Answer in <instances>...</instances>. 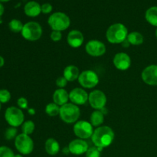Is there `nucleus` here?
<instances>
[{
  "label": "nucleus",
  "instance_id": "f257e3e1",
  "mask_svg": "<svg viewBox=\"0 0 157 157\" xmlns=\"http://www.w3.org/2000/svg\"><path fill=\"white\" fill-rule=\"evenodd\" d=\"M114 137V132L112 128L108 126H101L94 130L91 140L94 146L104 150V148L111 145Z\"/></svg>",
  "mask_w": 157,
  "mask_h": 157
},
{
  "label": "nucleus",
  "instance_id": "f03ea898",
  "mask_svg": "<svg viewBox=\"0 0 157 157\" xmlns=\"http://www.w3.org/2000/svg\"><path fill=\"white\" fill-rule=\"evenodd\" d=\"M128 29L122 23H114L107 29L106 32L107 40L111 44H121L127 39Z\"/></svg>",
  "mask_w": 157,
  "mask_h": 157
},
{
  "label": "nucleus",
  "instance_id": "7ed1b4c3",
  "mask_svg": "<svg viewBox=\"0 0 157 157\" xmlns=\"http://www.w3.org/2000/svg\"><path fill=\"white\" fill-rule=\"evenodd\" d=\"M81 115V110L79 107L72 103H67L61 106L60 109L59 116L65 124H71L78 122Z\"/></svg>",
  "mask_w": 157,
  "mask_h": 157
},
{
  "label": "nucleus",
  "instance_id": "20e7f679",
  "mask_svg": "<svg viewBox=\"0 0 157 157\" xmlns=\"http://www.w3.org/2000/svg\"><path fill=\"white\" fill-rule=\"evenodd\" d=\"M48 24L52 31L63 32L69 28L71 25V19L67 14L61 12H54L49 16Z\"/></svg>",
  "mask_w": 157,
  "mask_h": 157
},
{
  "label": "nucleus",
  "instance_id": "39448f33",
  "mask_svg": "<svg viewBox=\"0 0 157 157\" xmlns=\"http://www.w3.org/2000/svg\"><path fill=\"white\" fill-rule=\"evenodd\" d=\"M43 30L41 25L37 21H29L24 24L21 34V36L27 41H35L40 39L42 36Z\"/></svg>",
  "mask_w": 157,
  "mask_h": 157
},
{
  "label": "nucleus",
  "instance_id": "423d86ee",
  "mask_svg": "<svg viewBox=\"0 0 157 157\" xmlns=\"http://www.w3.org/2000/svg\"><path fill=\"white\" fill-rule=\"evenodd\" d=\"M5 120L10 127H20L25 122L24 113L18 107L11 106L5 111Z\"/></svg>",
  "mask_w": 157,
  "mask_h": 157
},
{
  "label": "nucleus",
  "instance_id": "0eeeda50",
  "mask_svg": "<svg viewBox=\"0 0 157 157\" xmlns=\"http://www.w3.org/2000/svg\"><path fill=\"white\" fill-rule=\"evenodd\" d=\"M15 147L21 155H29L34 150V142L30 136L20 133L15 139Z\"/></svg>",
  "mask_w": 157,
  "mask_h": 157
},
{
  "label": "nucleus",
  "instance_id": "6e6552de",
  "mask_svg": "<svg viewBox=\"0 0 157 157\" xmlns=\"http://www.w3.org/2000/svg\"><path fill=\"white\" fill-rule=\"evenodd\" d=\"M74 133L79 139L87 140L91 138L94 133V127L90 122L86 121H78L74 125Z\"/></svg>",
  "mask_w": 157,
  "mask_h": 157
},
{
  "label": "nucleus",
  "instance_id": "1a4fd4ad",
  "mask_svg": "<svg viewBox=\"0 0 157 157\" xmlns=\"http://www.w3.org/2000/svg\"><path fill=\"white\" fill-rule=\"evenodd\" d=\"M78 80L81 87L86 89L94 88L99 83V77L96 72L91 70H86L81 72Z\"/></svg>",
  "mask_w": 157,
  "mask_h": 157
},
{
  "label": "nucleus",
  "instance_id": "9d476101",
  "mask_svg": "<svg viewBox=\"0 0 157 157\" xmlns=\"http://www.w3.org/2000/svg\"><path fill=\"white\" fill-rule=\"evenodd\" d=\"M107 101V96L101 90H94L89 94L88 102L90 107L94 110H101L104 108Z\"/></svg>",
  "mask_w": 157,
  "mask_h": 157
},
{
  "label": "nucleus",
  "instance_id": "9b49d317",
  "mask_svg": "<svg viewBox=\"0 0 157 157\" xmlns=\"http://www.w3.org/2000/svg\"><path fill=\"white\" fill-rule=\"evenodd\" d=\"M85 51L90 56L101 57L106 52V46L99 40H90L85 45Z\"/></svg>",
  "mask_w": 157,
  "mask_h": 157
},
{
  "label": "nucleus",
  "instance_id": "f8f14e48",
  "mask_svg": "<svg viewBox=\"0 0 157 157\" xmlns=\"http://www.w3.org/2000/svg\"><path fill=\"white\" fill-rule=\"evenodd\" d=\"M89 94L84 88L75 87L69 93V100L74 104L80 106L84 105L88 101Z\"/></svg>",
  "mask_w": 157,
  "mask_h": 157
},
{
  "label": "nucleus",
  "instance_id": "ddd939ff",
  "mask_svg": "<svg viewBox=\"0 0 157 157\" xmlns=\"http://www.w3.org/2000/svg\"><path fill=\"white\" fill-rule=\"evenodd\" d=\"M141 78L145 84L150 86H157V64H151L144 69Z\"/></svg>",
  "mask_w": 157,
  "mask_h": 157
},
{
  "label": "nucleus",
  "instance_id": "4468645a",
  "mask_svg": "<svg viewBox=\"0 0 157 157\" xmlns=\"http://www.w3.org/2000/svg\"><path fill=\"white\" fill-rule=\"evenodd\" d=\"M113 65L120 71H126L131 65V58L125 52H119L116 54L113 59Z\"/></svg>",
  "mask_w": 157,
  "mask_h": 157
},
{
  "label": "nucleus",
  "instance_id": "2eb2a0df",
  "mask_svg": "<svg viewBox=\"0 0 157 157\" xmlns=\"http://www.w3.org/2000/svg\"><path fill=\"white\" fill-rule=\"evenodd\" d=\"M67 147L70 150L71 153L76 156L84 154L89 148L88 144L86 142L85 140L79 139V138L71 141Z\"/></svg>",
  "mask_w": 157,
  "mask_h": 157
},
{
  "label": "nucleus",
  "instance_id": "dca6fc26",
  "mask_svg": "<svg viewBox=\"0 0 157 157\" xmlns=\"http://www.w3.org/2000/svg\"><path fill=\"white\" fill-rule=\"evenodd\" d=\"M84 41V37L82 32L79 30H71L68 33L67 37V44L71 48H76L81 47L83 44Z\"/></svg>",
  "mask_w": 157,
  "mask_h": 157
},
{
  "label": "nucleus",
  "instance_id": "f3484780",
  "mask_svg": "<svg viewBox=\"0 0 157 157\" xmlns=\"http://www.w3.org/2000/svg\"><path fill=\"white\" fill-rule=\"evenodd\" d=\"M41 5L35 1H29L24 7V12L29 17H37L41 13Z\"/></svg>",
  "mask_w": 157,
  "mask_h": 157
},
{
  "label": "nucleus",
  "instance_id": "a211bd4d",
  "mask_svg": "<svg viewBox=\"0 0 157 157\" xmlns=\"http://www.w3.org/2000/svg\"><path fill=\"white\" fill-rule=\"evenodd\" d=\"M53 102L58 104V106L64 105L67 103L69 100V93L64 88H58L54 92L53 97Z\"/></svg>",
  "mask_w": 157,
  "mask_h": 157
},
{
  "label": "nucleus",
  "instance_id": "6ab92c4d",
  "mask_svg": "<svg viewBox=\"0 0 157 157\" xmlns=\"http://www.w3.org/2000/svg\"><path fill=\"white\" fill-rule=\"evenodd\" d=\"M80 74H81V72H80L79 68L77 66L70 64L64 69L63 76L67 79V81H75L78 79Z\"/></svg>",
  "mask_w": 157,
  "mask_h": 157
},
{
  "label": "nucleus",
  "instance_id": "aec40b11",
  "mask_svg": "<svg viewBox=\"0 0 157 157\" xmlns=\"http://www.w3.org/2000/svg\"><path fill=\"white\" fill-rule=\"evenodd\" d=\"M46 153L50 156H55L60 151V144L55 138H48L44 144Z\"/></svg>",
  "mask_w": 157,
  "mask_h": 157
},
{
  "label": "nucleus",
  "instance_id": "412c9836",
  "mask_svg": "<svg viewBox=\"0 0 157 157\" xmlns=\"http://www.w3.org/2000/svg\"><path fill=\"white\" fill-rule=\"evenodd\" d=\"M104 121V114L101 110H96L90 114V123L93 127H99Z\"/></svg>",
  "mask_w": 157,
  "mask_h": 157
},
{
  "label": "nucleus",
  "instance_id": "4be33fe9",
  "mask_svg": "<svg viewBox=\"0 0 157 157\" xmlns=\"http://www.w3.org/2000/svg\"><path fill=\"white\" fill-rule=\"evenodd\" d=\"M145 18L151 25L157 27V6L149 8L145 13Z\"/></svg>",
  "mask_w": 157,
  "mask_h": 157
},
{
  "label": "nucleus",
  "instance_id": "5701e85b",
  "mask_svg": "<svg viewBox=\"0 0 157 157\" xmlns=\"http://www.w3.org/2000/svg\"><path fill=\"white\" fill-rule=\"evenodd\" d=\"M127 39L131 45H140L142 44L144 41L143 35L138 32H132L129 33Z\"/></svg>",
  "mask_w": 157,
  "mask_h": 157
},
{
  "label": "nucleus",
  "instance_id": "b1692460",
  "mask_svg": "<svg viewBox=\"0 0 157 157\" xmlns=\"http://www.w3.org/2000/svg\"><path fill=\"white\" fill-rule=\"evenodd\" d=\"M60 109H61V107L55 103H49L45 107V113L49 117H56L59 115Z\"/></svg>",
  "mask_w": 157,
  "mask_h": 157
},
{
  "label": "nucleus",
  "instance_id": "393cba45",
  "mask_svg": "<svg viewBox=\"0 0 157 157\" xmlns=\"http://www.w3.org/2000/svg\"><path fill=\"white\" fill-rule=\"evenodd\" d=\"M23 26H24V24L20 20L16 19V18L12 19L9 22V29H10L11 32H14V33H19V32H21Z\"/></svg>",
  "mask_w": 157,
  "mask_h": 157
},
{
  "label": "nucleus",
  "instance_id": "a878e982",
  "mask_svg": "<svg viewBox=\"0 0 157 157\" xmlns=\"http://www.w3.org/2000/svg\"><path fill=\"white\" fill-rule=\"evenodd\" d=\"M21 127V131L22 133L27 134L30 136L32 134L35 129V124L32 121H26L22 124Z\"/></svg>",
  "mask_w": 157,
  "mask_h": 157
},
{
  "label": "nucleus",
  "instance_id": "bb28decb",
  "mask_svg": "<svg viewBox=\"0 0 157 157\" xmlns=\"http://www.w3.org/2000/svg\"><path fill=\"white\" fill-rule=\"evenodd\" d=\"M18 135V129H17V127H9L6 129V132H5V138L7 140H15Z\"/></svg>",
  "mask_w": 157,
  "mask_h": 157
},
{
  "label": "nucleus",
  "instance_id": "cd10ccee",
  "mask_svg": "<svg viewBox=\"0 0 157 157\" xmlns=\"http://www.w3.org/2000/svg\"><path fill=\"white\" fill-rule=\"evenodd\" d=\"M102 150H103L95 147V146L89 147L88 150L85 153L86 157H101Z\"/></svg>",
  "mask_w": 157,
  "mask_h": 157
},
{
  "label": "nucleus",
  "instance_id": "c85d7f7f",
  "mask_svg": "<svg viewBox=\"0 0 157 157\" xmlns=\"http://www.w3.org/2000/svg\"><path fill=\"white\" fill-rule=\"evenodd\" d=\"M12 95L7 89H0V103L6 104L11 100Z\"/></svg>",
  "mask_w": 157,
  "mask_h": 157
},
{
  "label": "nucleus",
  "instance_id": "c756f323",
  "mask_svg": "<svg viewBox=\"0 0 157 157\" xmlns=\"http://www.w3.org/2000/svg\"><path fill=\"white\" fill-rule=\"evenodd\" d=\"M15 153L12 150L6 146L0 147V157H14Z\"/></svg>",
  "mask_w": 157,
  "mask_h": 157
},
{
  "label": "nucleus",
  "instance_id": "7c9ffc66",
  "mask_svg": "<svg viewBox=\"0 0 157 157\" xmlns=\"http://www.w3.org/2000/svg\"><path fill=\"white\" fill-rule=\"evenodd\" d=\"M17 105H18V108L21 110H25L28 109V106H29V102L28 100L24 97H21L17 100Z\"/></svg>",
  "mask_w": 157,
  "mask_h": 157
},
{
  "label": "nucleus",
  "instance_id": "2f4dec72",
  "mask_svg": "<svg viewBox=\"0 0 157 157\" xmlns=\"http://www.w3.org/2000/svg\"><path fill=\"white\" fill-rule=\"evenodd\" d=\"M51 39L55 42H58V41H61L62 38V34L61 32H58V31H52V33L50 35Z\"/></svg>",
  "mask_w": 157,
  "mask_h": 157
},
{
  "label": "nucleus",
  "instance_id": "473e14b6",
  "mask_svg": "<svg viewBox=\"0 0 157 157\" xmlns=\"http://www.w3.org/2000/svg\"><path fill=\"white\" fill-rule=\"evenodd\" d=\"M67 82L68 81H67V79L64 76H61L56 80V85L58 86V88H64L67 86Z\"/></svg>",
  "mask_w": 157,
  "mask_h": 157
},
{
  "label": "nucleus",
  "instance_id": "72a5a7b5",
  "mask_svg": "<svg viewBox=\"0 0 157 157\" xmlns=\"http://www.w3.org/2000/svg\"><path fill=\"white\" fill-rule=\"evenodd\" d=\"M41 12L44 14H49L52 12V9H53V7H52V4L48 2H45L44 4L41 5Z\"/></svg>",
  "mask_w": 157,
  "mask_h": 157
},
{
  "label": "nucleus",
  "instance_id": "f704fd0d",
  "mask_svg": "<svg viewBox=\"0 0 157 157\" xmlns=\"http://www.w3.org/2000/svg\"><path fill=\"white\" fill-rule=\"evenodd\" d=\"M121 45H122L124 48H128L129 46L131 45V44H130V42L128 41V40L126 39V40H124L122 43H121Z\"/></svg>",
  "mask_w": 157,
  "mask_h": 157
},
{
  "label": "nucleus",
  "instance_id": "c9c22d12",
  "mask_svg": "<svg viewBox=\"0 0 157 157\" xmlns=\"http://www.w3.org/2000/svg\"><path fill=\"white\" fill-rule=\"evenodd\" d=\"M62 153H63V154H64V155L70 154L71 152H70V150H69L68 147H64V148L62 149Z\"/></svg>",
  "mask_w": 157,
  "mask_h": 157
},
{
  "label": "nucleus",
  "instance_id": "e433bc0d",
  "mask_svg": "<svg viewBox=\"0 0 157 157\" xmlns=\"http://www.w3.org/2000/svg\"><path fill=\"white\" fill-rule=\"evenodd\" d=\"M4 12H5L4 6L2 5V3L0 2V18L2 16V15L4 14Z\"/></svg>",
  "mask_w": 157,
  "mask_h": 157
},
{
  "label": "nucleus",
  "instance_id": "4c0bfd02",
  "mask_svg": "<svg viewBox=\"0 0 157 157\" xmlns=\"http://www.w3.org/2000/svg\"><path fill=\"white\" fill-rule=\"evenodd\" d=\"M28 113L30 115H35V110L34 108H28Z\"/></svg>",
  "mask_w": 157,
  "mask_h": 157
},
{
  "label": "nucleus",
  "instance_id": "58836bf2",
  "mask_svg": "<svg viewBox=\"0 0 157 157\" xmlns=\"http://www.w3.org/2000/svg\"><path fill=\"white\" fill-rule=\"evenodd\" d=\"M4 64H5L4 58H3L2 56H1V55H0V68L3 67V66H4Z\"/></svg>",
  "mask_w": 157,
  "mask_h": 157
},
{
  "label": "nucleus",
  "instance_id": "ea45409f",
  "mask_svg": "<svg viewBox=\"0 0 157 157\" xmlns=\"http://www.w3.org/2000/svg\"><path fill=\"white\" fill-rule=\"evenodd\" d=\"M14 157H23V156L21 154H15V156H14Z\"/></svg>",
  "mask_w": 157,
  "mask_h": 157
},
{
  "label": "nucleus",
  "instance_id": "a19ab883",
  "mask_svg": "<svg viewBox=\"0 0 157 157\" xmlns=\"http://www.w3.org/2000/svg\"><path fill=\"white\" fill-rule=\"evenodd\" d=\"M9 1H10V0H0V2H7Z\"/></svg>",
  "mask_w": 157,
  "mask_h": 157
},
{
  "label": "nucleus",
  "instance_id": "79ce46f5",
  "mask_svg": "<svg viewBox=\"0 0 157 157\" xmlns=\"http://www.w3.org/2000/svg\"><path fill=\"white\" fill-rule=\"evenodd\" d=\"M155 35H156V38H157V29H156V32H155Z\"/></svg>",
  "mask_w": 157,
  "mask_h": 157
},
{
  "label": "nucleus",
  "instance_id": "37998d69",
  "mask_svg": "<svg viewBox=\"0 0 157 157\" xmlns=\"http://www.w3.org/2000/svg\"><path fill=\"white\" fill-rule=\"evenodd\" d=\"M1 109H2V104L0 103V110H1Z\"/></svg>",
  "mask_w": 157,
  "mask_h": 157
}]
</instances>
